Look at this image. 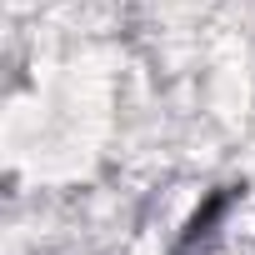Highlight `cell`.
Returning <instances> with one entry per match:
<instances>
[{
	"instance_id": "obj_1",
	"label": "cell",
	"mask_w": 255,
	"mask_h": 255,
	"mask_svg": "<svg viewBox=\"0 0 255 255\" xmlns=\"http://www.w3.org/2000/svg\"><path fill=\"white\" fill-rule=\"evenodd\" d=\"M240 190H245V185H220V190H215V195L185 220V235H180L175 250H180V255H195V245H210V240H215V225L230 215V205L240 200Z\"/></svg>"
}]
</instances>
